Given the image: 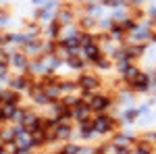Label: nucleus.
<instances>
[{
    "instance_id": "obj_1",
    "label": "nucleus",
    "mask_w": 156,
    "mask_h": 154,
    "mask_svg": "<svg viewBox=\"0 0 156 154\" xmlns=\"http://www.w3.org/2000/svg\"><path fill=\"white\" fill-rule=\"evenodd\" d=\"M106 106H108L106 98H94V108H96V110H104Z\"/></svg>"
},
{
    "instance_id": "obj_2",
    "label": "nucleus",
    "mask_w": 156,
    "mask_h": 154,
    "mask_svg": "<svg viewBox=\"0 0 156 154\" xmlns=\"http://www.w3.org/2000/svg\"><path fill=\"white\" fill-rule=\"evenodd\" d=\"M108 127H110V121H108V119H98L96 121V129L98 131H106Z\"/></svg>"
},
{
    "instance_id": "obj_3",
    "label": "nucleus",
    "mask_w": 156,
    "mask_h": 154,
    "mask_svg": "<svg viewBox=\"0 0 156 154\" xmlns=\"http://www.w3.org/2000/svg\"><path fill=\"white\" fill-rule=\"evenodd\" d=\"M12 115H15V106H12V104H4L0 117H12Z\"/></svg>"
},
{
    "instance_id": "obj_4",
    "label": "nucleus",
    "mask_w": 156,
    "mask_h": 154,
    "mask_svg": "<svg viewBox=\"0 0 156 154\" xmlns=\"http://www.w3.org/2000/svg\"><path fill=\"white\" fill-rule=\"evenodd\" d=\"M85 54H87L90 59H98V48L96 46H87L85 48Z\"/></svg>"
},
{
    "instance_id": "obj_5",
    "label": "nucleus",
    "mask_w": 156,
    "mask_h": 154,
    "mask_svg": "<svg viewBox=\"0 0 156 154\" xmlns=\"http://www.w3.org/2000/svg\"><path fill=\"white\" fill-rule=\"evenodd\" d=\"M135 85L142 88V90L146 88V77H144V75H137V77H135Z\"/></svg>"
},
{
    "instance_id": "obj_6",
    "label": "nucleus",
    "mask_w": 156,
    "mask_h": 154,
    "mask_svg": "<svg viewBox=\"0 0 156 154\" xmlns=\"http://www.w3.org/2000/svg\"><path fill=\"white\" fill-rule=\"evenodd\" d=\"M85 115H87V106H83V108H77V110H75V117H79V119H83Z\"/></svg>"
},
{
    "instance_id": "obj_7",
    "label": "nucleus",
    "mask_w": 156,
    "mask_h": 154,
    "mask_svg": "<svg viewBox=\"0 0 156 154\" xmlns=\"http://www.w3.org/2000/svg\"><path fill=\"white\" fill-rule=\"evenodd\" d=\"M77 46H79V40H69V42H67V48H69V50H75Z\"/></svg>"
},
{
    "instance_id": "obj_8",
    "label": "nucleus",
    "mask_w": 156,
    "mask_h": 154,
    "mask_svg": "<svg viewBox=\"0 0 156 154\" xmlns=\"http://www.w3.org/2000/svg\"><path fill=\"white\" fill-rule=\"evenodd\" d=\"M83 85H85V88H94L96 81H94V79H90V77H83Z\"/></svg>"
},
{
    "instance_id": "obj_9",
    "label": "nucleus",
    "mask_w": 156,
    "mask_h": 154,
    "mask_svg": "<svg viewBox=\"0 0 156 154\" xmlns=\"http://www.w3.org/2000/svg\"><path fill=\"white\" fill-rule=\"evenodd\" d=\"M15 63H17L19 67H25V59H23V56H17V59H15Z\"/></svg>"
},
{
    "instance_id": "obj_10",
    "label": "nucleus",
    "mask_w": 156,
    "mask_h": 154,
    "mask_svg": "<svg viewBox=\"0 0 156 154\" xmlns=\"http://www.w3.org/2000/svg\"><path fill=\"white\" fill-rule=\"evenodd\" d=\"M67 133H69V129H67V127H60V129H58V135H62V138H65Z\"/></svg>"
},
{
    "instance_id": "obj_11",
    "label": "nucleus",
    "mask_w": 156,
    "mask_h": 154,
    "mask_svg": "<svg viewBox=\"0 0 156 154\" xmlns=\"http://www.w3.org/2000/svg\"><path fill=\"white\" fill-rule=\"evenodd\" d=\"M71 65H73V67H79L81 63H79V60H77V59H71Z\"/></svg>"
},
{
    "instance_id": "obj_12",
    "label": "nucleus",
    "mask_w": 156,
    "mask_h": 154,
    "mask_svg": "<svg viewBox=\"0 0 156 154\" xmlns=\"http://www.w3.org/2000/svg\"><path fill=\"white\" fill-rule=\"evenodd\" d=\"M2 75H4V67L0 65V77H2Z\"/></svg>"
},
{
    "instance_id": "obj_13",
    "label": "nucleus",
    "mask_w": 156,
    "mask_h": 154,
    "mask_svg": "<svg viewBox=\"0 0 156 154\" xmlns=\"http://www.w3.org/2000/svg\"><path fill=\"white\" fill-rule=\"evenodd\" d=\"M19 154H27V152H25V150H21V152H19Z\"/></svg>"
},
{
    "instance_id": "obj_14",
    "label": "nucleus",
    "mask_w": 156,
    "mask_h": 154,
    "mask_svg": "<svg viewBox=\"0 0 156 154\" xmlns=\"http://www.w3.org/2000/svg\"><path fill=\"white\" fill-rule=\"evenodd\" d=\"M140 154H148V152H146V150H144V152H140Z\"/></svg>"
}]
</instances>
